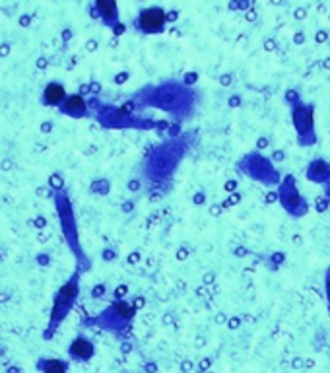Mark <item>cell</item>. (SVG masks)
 I'll return each instance as SVG.
<instances>
[{
	"label": "cell",
	"mask_w": 330,
	"mask_h": 373,
	"mask_svg": "<svg viewBox=\"0 0 330 373\" xmlns=\"http://www.w3.org/2000/svg\"><path fill=\"white\" fill-rule=\"evenodd\" d=\"M292 123L297 132L301 146H313L317 142L315 107L311 103L301 102L299 97L292 103Z\"/></svg>",
	"instance_id": "1"
},
{
	"label": "cell",
	"mask_w": 330,
	"mask_h": 373,
	"mask_svg": "<svg viewBox=\"0 0 330 373\" xmlns=\"http://www.w3.org/2000/svg\"><path fill=\"white\" fill-rule=\"evenodd\" d=\"M65 99V88L59 84H51L45 90V102L47 103H59Z\"/></svg>",
	"instance_id": "6"
},
{
	"label": "cell",
	"mask_w": 330,
	"mask_h": 373,
	"mask_svg": "<svg viewBox=\"0 0 330 373\" xmlns=\"http://www.w3.org/2000/svg\"><path fill=\"white\" fill-rule=\"evenodd\" d=\"M324 296H326V303H329L330 309V269L326 271V276H324Z\"/></svg>",
	"instance_id": "9"
},
{
	"label": "cell",
	"mask_w": 330,
	"mask_h": 373,
	"mask_svg": "<svg viewBox=\"0 0 330 373\" xmlns=\"http://www.w3.org/2000/svg\"><path fill=\"white\" fill-rule=\"evenodd\" d=\"M70 354L76 360H89L94 356V346L86 338H76L70 346Z\"/></svg>",
	"instance_id": "4"
},
{
	"label": "cell",
	"mask_w": 330,
	"mask_h": 373,
	"mask_svg": "<svg viewBox=\"0 0 330 373\" xmlns=\"http://www.w3.org/2000/svg\"><path fill=\"white\" fill-rule=\"evenodd\" d=\"M68 113H74V115H84V109H86V105L82 102L80 97H70L68 102H66L65 107Z\"/></svg>",
	"instance_id": "7"
},
{
	"label": "cell",
	"mask_w": 330,
	"mask_h": 373,
	"mask_svg": "<svg viewBox=\"0 0 330 373\" xmlns=\"http://www.w3.org/2000/svg\"><path fill=\"white\" fill-rule=\"evenodd\" d=\"M280 205L286 208L287 214H292L295 218L307 214V202H305V198L301 197V193L297 190L294 175H287L280 183Z\"/></svg>",
	"instance_id": "2"
},
{
	"label": "cell",
	"mask_w": 330,
	"mask_h": 373,
	"mask_svg": "<svg viewBox=\"0 0 330 373\" xmlns=\"http://www.w3.org/2000/svg\"><path fill=\"white\" fill-rule=\"evenodd\" d=\"M96 8L99 10V14H101V18L107 23H113L117 20V4L115 2H105V0H101V2H97Z\"/></svg>",
	"instance_id": "5"
},
{
	"label": "cell",
	"mask_w": 330,
	"mask_h": 373,
	"mask_svg": "<svg viewBox=\"0 0 330 373\" xmlns=\"http://www.w3.org/2000/svg\"><path fill=\"white\" fill-rule=\"evenodd\" d=\"M169 16L165 14V10L160 6H150L146 10H142L136 20H134V28L140 33H146V36H155V33H163L165 26H167Z\"/></svg>",
	"instance_id": "3"
},
{
	"label": "cell",
	"mask_w": 330,
	"mask_h": 373,
	"mask_svg": "<svg viewBox=\"0 0 330 373\" xmlns=\"http://www.w3.org/2000/svg\"><path fill=\"white\" fill-rule=\"evenodd\" d=\"M45 373H66V369L60 362H55V360H51V362H47V364H45Z\"/></svg>",
	"instance_id": "8"
}]
</instances>
